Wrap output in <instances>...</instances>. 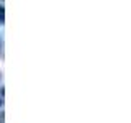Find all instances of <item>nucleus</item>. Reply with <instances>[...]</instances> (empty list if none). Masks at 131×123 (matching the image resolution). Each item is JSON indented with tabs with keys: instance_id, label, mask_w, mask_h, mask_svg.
<instances>
[{
	"instance_id": "obj_2",
	"label": "nucleus",
	"mask_w": 131,
	"mask_h": 123,
	"mask_svg": "<svg viewBox=\"0 0 131 123\" xmlns=\"http://www.w3.org/2000/svg\"><path fill=\"white\" fill-rule=\"evenodd\" d=\"M3 54V39L0 38V56Z\"/></svg>"
},
{
	"instance_id": "obj_3",
	"label": "nucleus",
	"mask_w": 131,
	"mask_h": 123,
	"mask_svg": "<svg viewBox=\"0 0 131 123\" xmlns=\"http://www.w3.org/2000/svg\"><path fill=\"white\" fill-rule=\"evenodd\" d=\"M3 105V98H0V107H2Z\"/></svg>"
},
{
	"instance_id": "obj_1",
	"label": "nucleus",
	"mask_w": 131,
	"mask_h": 123,
	"mask_svg": "<svg viewBox=\"0 0 131 123\" xmlns=\"http://www.w3.org/2000/svg\"><path fill=\"white\" fill-rule=\"evenodd\" d=\"M5 23V8L0 5V25Z\"/></svg>"
}]
</instances>
